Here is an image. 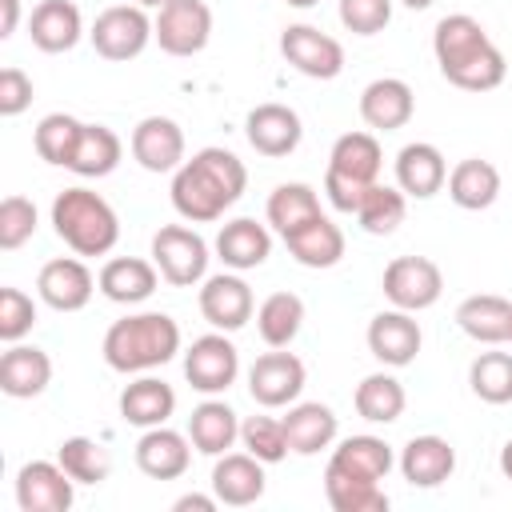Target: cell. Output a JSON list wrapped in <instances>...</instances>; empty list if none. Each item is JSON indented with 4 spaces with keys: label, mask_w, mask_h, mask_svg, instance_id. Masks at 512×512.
<instances>
[{
    "label": "cell",
    "mask_w": 512,
    "mask_h": 512,
    "mask_svg": "<svg viewBox=\"0 0 512 512\" xmlns=\"http://www.w3.org/2000/svg\"><path fill=\"white\" fill-rule=\"evenodd\" d=\"M160 280H164L160 268H156L152 260H140V256H112V260L100 268V276H96L100 292H104L112 304H144V300L156 292Z\"/></svg>",
    "instance_id": "27"
},
{
    "label": "cell",
    "mask_w": 512,
    "mask_h": 512,
    "mask_svg": "<svg viewBox=\"0 0 512 512\" xmlns=\"http://www.w3.org/2000/svg\"><path fill=\"white\" fill-rule=\"evenodd\" d=\"M284 244H288L292 260L304 264V268H332V264L344 260V232H340L324 212H320L316 220H308L304 228L288 232Z\"/></svg>",
    "instance_id": "30"
},
{
    "label": "cell",
    "mask_w": 512,
    "mask_h": 512,
    "mask_svg": "<svg viewBox=\"0 0 512 512\" xmlns=\"http://www.w3.org/2000/svg\"><path fill=\"white\" fill-rule=\"evenodd\" d=\"M364 192H368V184L348 180V176H336V172L324 168V196H328V204H332L336 212H352V216H356Z\"/></svg>",
    "instance_id": "49"
},
{
    "label": "cell",
    "mask_w": 512,
    "mask_h": 512,
    "mask_svg": "<svg viewBox=\"0 0 512 512\" xmlns=\"http://www.w3.org/2000/svg\"><path fill=\"white\" fill-rule=\"evenodd\" d=\"M36 324V304L20 288H0V340L20 344Z\"/></svg>",
    "instance_id": "46"
},
{
    "label": "cell",
    "mask_w": 512,
    "mask_h": 512,
    "mask_svg": "<svg viewBox=\"0 0 512 512\" xmlns=\"http://www.w3.org/2000/svg\"><path fill=\"white\" fill-rule=\"evenodd\" d=\"M352 404H356V412H360L368 424H392V420H400L408 396H404V384H400L392 372H372V376H364V380L356 384Z\"/></svg>",
    "instance_id": "38"
},
{
    "label": "cell",
    "mask_w": 512,
    "mask_h": 512,
    "mask_svg": "<svg viewBox=\"0 0 512 512\" xmlns=\"http://www.w3.org/2000/svg\"><path fill=\"white\" fill-rule=\"evenodd\" d=\"M188 464H192V440L168 424L144 428V436L136 440V468L152 480H176L188 472Z\"/></svg>",
    "instance_id": "19"
},
{
    "label": "cell",
    "mask_w": 512,
    "mask_h": 512,
    "mask_svg": "<svg viewBox=\"0 0 512 512\" xmlns=\"http://www.w3.org/2000/svg\"><path fill=\"white\" fill-rule=\"evenodd\" d=\"M132 156L144 172H176L184 164V128L172 116H144L132 128Z\"/></svg>",
    "instance_id": "17"
},
{
    "label": "cell",
    "mask_w": 512,
    "mask_h": 512,
    "mask_svg": "<svg viewBox=\"0 0 512 512\" xmlns=\"http://www.w3.org/2000/svg\"><path fill=\"white\" fill-rule=\"evenodd\" d=\"M104 364L112 372L136 376V372H152L160 364H168L180 352V324L168 312H136L116 320L104 332Z\"/></svg>",
    "instance_id": "2"
},
{
    "label": "cell",
    "mask_w": 512,
    "mask_h": 512,
    "mask_svg": "<svg viewBox=\"0 0 512 512\" xmlns=\"http://www.w3.org/2000/svg\"><path fill=\"white\" fill-rule=\"evenodd\" d=\"M500 196V172L492 160H480V156H468L460 160L452 172H448V200L464 212H484L492 208Z\"/></svg>",
    "instance_id": "28"
},
{
    "label": "cell",
    "mask_w": 512,
    "mask_h": 512,
    "mask_svg": "<svg viewBox=\"0 0 512 512\" xmlns=\"http://www.w3.org/2000/svg\"><path fill=\"white\" fill-rule=\"evenodd\" d=\"M256 312V300H252V288L244 276L236 272H216V276H204V288H200V316L216 328V332H236L252 320Z\"/></svg>",
    "instance_id": "12"
},
{
    "label": "cell",
    "mask_w": 512,
    "mask_h": 512,
    "mask_svg": "<svg viewBox=\"0 0 512 512\" xmlns=\"http://www.w3.org/2000/svg\"><path fill=\"white\" fill-rule=\"evenodd\" d=\"M176 412V392L172 384H164L160 376H140L120 392V416L136 428H156L168 424V416Z\"/></svg>",
    "instance_id": "31"
},
{
    "label": "cell",
    "mask_w": 512,
    "mask_h": 512,
    "mask_svg": "<svg viewBox=\"0 0 512 512\" xmlns=\"http://www.w3.org/2000/svg\"><path fill=\"white\" fill-rule=\"evenodd\" d=\"M132 4H140V8H164L168 0H132Z\"/></svg>",
    "instance_id": "54"
},
{
    "label": "cell",
    "mask_w": 512,
    "mask_h": 512,
    "mask_svg": "<svg viewBox=\"0 0 512 512\" xmlns=\"http://www.w3.org/2000/svg\"><path fill=\"white\" fill-rule=\"evenodd\" d=\"M96 288H100V284H96V276L88 272V264H84L80 256H56V260H48V264L40 268V276H36L40 300H44L48 308H56V312H80V308L92 300Z\"/></svg>",
    "instance_id": "13"
},
{
    "label": "cell",
    "mask_w": 512,
    "mask_h": 512,
    "mask_svg": "<svg viewBox=\"0 0 512 512\" xmlns=\"http://www.w3.org/2000/svg\"><path fill=\"white\" fill-rule=\"evenodd\" d=\"M392 464H396L392 448L380 436H368V432L340 440V448H332V456H328V468H340V472L364 476V480H384L392 472Z\"/></svg>",
    "instance_id": "34"
},
{
    "label": "cell",
    "mask_w": 512,
    "mask_h": 512,
    "mask_svg": "<svg viewBox=\"0 0 512 512\" xmlns=\"http://www.w3.org/2000/svg\"><path fill=\"white\" fill-rule=\"evenodd\" d=\"M448 184V164H444V152L428 140H416V144H404L396 152V188L404 196H416V200H428L436 196L440 188Z\"/></svg>",
    "instance_id": "21"
},
{
    "label": "cell",
    "mask_w": 512,
    "mask_h": 512,
    "mask_svg": "<svg viewBox=\"0 0 512 512\" xmlns=\"http://www.w3.org/2000/svg\"><path fill=\"white\" fill-rule=\"evenodd\" d=\"M88 40L104 60H132L156 36H152V20L140 4H112L92 20Z\"/></svg>",
    "instance_id": "6"
},
{
    "label": "cell",
    "mask_w": 512,
    "mask_h": 512,
    "mask_svg": "<svg viewBox=\"0 0 512 512\" xmlns=\"http://www.w3.org/2000/svg\"><path fill=\"white\" fill-rule=\"evenodd\" d=\"M244 132H248V144H252L260 156L280 160V156H288V152H296V148H300L304 124H300L296 108H288V104H276V100H272V104H256V108L248 112Z\"/></svg>",
    "instance_id": "16"
},
{
    "label": "cell",
    "mask_w": 512,
    "mask_h": 512,
    "mask_svg": "<svg viewBox=\"0 0 512 512\" xmlns=\"http://www.w3.org/2000/svg\"><path fill=\"white\" fill-rule=\"evenodd\" d=\"M324 496L336 512H384L388 508V492L380 488V480L348 476L340 468H324Z\"/></svg>",
    "instance_id": "39"
},
{
    "label": "cell",
    "mask_w": 512,
    "mask_h": 512,
    "mask_svg": "<svg viewBox=\"0 0 512 512\" xmlns=\"http://www.w3.org/2000/svg\"><path fill=\"white\" fill-rule=\"evenodd\" d=\"M216 256L224 260V268L232 272H248L260 268L272 256V232L264 224H256L252 216H236L216 232Z\"/></svg>",
    "instance_id": "26"
},
{
    "label": "cell",
    "mask_w": 512,
    "mask_h": 512,
    "mask_svg": "<svg viewBox=\"0 0 512 512\" xmlns=\"http://www.w3.org/2000/svg\"><path fill=\"white\" fill-rule=\"evenodd\" d=\"M336 412L320 400H304V404H288L284 416V432H288V448L296 456H316L320 448H328L336 440Z\"/></svg>",
    "instance_id": "29"
},
{
    "label": "cell",
    "mask_w": 512,
    "mask_h": 512,
    "mask_svg": "<svg viewBox=\"0 0 512 512\" xmlns=\"http://www.w3.org/2000/svg\"><path fill=\"white\" fill-rule=\"evenodd\" d=\"M420 344H424V332L412 320V312H404V308H388V312H376L368 320V352L384 368L412 364L416 352H420Z\"/></svg>",
    "instance_id": "15"
},
{
    "label": "cell",
    "mask_w": 512,
    "mask_h": 512,
    "mask_svg": "<svg viewBox=\"0 0 512 512\" xmlns=\"http://www.w3.org/2000/svg\"><path fill=\"white\" fill-rule=\"evenodd\" d=\"M152 264L176 288H192L208 276V244L188 224H164L152 236Z\"/></svg>",
    "instance_id": "4"
},
{
    "label": "cell",
    "mask_w": 512,
    "mask_h": 512,
    "mask_svg": "<svg viewBox=\"0 0 512 512\" xmlns=\"http://www.w3.org/2000/svg\"><path fill=\"white\" fill-rule=\"evenodd\" d=\"M384 296L392 308H404V312H424L440 300L444 292V272L436 260L428 256H396L388 268H384V280H380Z\"/></svg>",
    "instance_id": "7"
},
{
    "label": "cell",
    "mask_w": 512,
    "mask_h": 512,
    "mask_svg": "<svg viewBox=\"0 0 512 512\" xmlns=\"http://www.w3.org/2000/svg\"><path fill=\"white\" fill-rule=\"evenodd\" d=\"M280 52L284 60L308 76V80H336L344 72V48L336 36L312 28V24H288L280 32Z\"/></svg>",
    "instance_id": "10"
},
{
    "label": "cell",
    "mask_w": 512,
    "mask_h": 512,
    "mask_svg": "<svg viewBox=\"0 0 512 512\" xmlns=\"http://www.w3.org/2000/svg\"><path fill=\"white\" fill-rule=\"evenodd\" d=\"M80 132H84V124H80L76 116H68V112H48V116L36 124V132H32L36 156L48 160V164H56V168H68V164H72V152H76V144H80Z\"/></svg>",
    "instance_id": "41"
},
{
    "label": "cell",
    "mask_w": 512,
    "mask_h": 512,
    "mask_svg": "<svg viewBox=\"0 0 512 512\" xmlns=\"http://www.w3.org/2000/svg\"><path fill=\"white\" fill-rule=\"evenodd\" d=\"M52 228L76 256H108L120 240L116 208L92 188H64L52 200Z\"/></svg>",
    "instance_id": "3"
},
{
    "label": "cell",
    "mask_w": 512,
    "mask_h": 512,
    "mask_svg": "<svg viewBox=\"0 0 512 512\" xmlns=\"http://www.w3.org/2000/svg\"><path fill=\"white\" fill-rule=\"evenodd\" d=\"M404 212H408V196L392 184H368L360 208H356V220L368 236H392L400 224H404Z\"/></svg>",
    "instance_id": "40"
},
{
    "label": "cell",
    "mask_w": 512,
    "mask_h": 512,
    "mask_svg": "<svg viewBox=\"0 0 512 512\" xmlns=\"http://www.w3.org/2000/svg\"><path fill=\"white\" fill-rule=\"evenodd\" d=\"M56 460H60V468H64L76 484H100V480H108V472H112L108 452H104L96 440H88V436H68V440H60Z\"/></svg>",
    "instance_id": "42"
},
{
    "label": "cell",
    "mask_w": 512,
    "mask_h": 512,
    "mask_svg": "<svg viewBox=\"0 0 512 512\" xmlns=\"http://www.w3.org/2000/svg\"><path fill=\"white\" fill-rule=\"evenodd\" d=\"M380 168H384V152L372 132H344L328 152V172L360 180V184H376Z\"/></svg>",
    "instance_id": "33"
},
{
    "label": "cell",
    "mask_w": 512,
    "mask_h": 512,
    "mask_svg": "<svg viewBox=\"0 0 512 512\" xmlns=\"http://www.w3.org/2000/svg\"><path fill=\"white\" fill-rule=\"evenodd\" d=\"M72 500H76V480L60 468V460H28L16 472L20 512H68Z\"/></svg>",
    "instance_id": "11"
},
{
    "label": "cell",
    "mask_w": 512,
    "mask_h": 512,
    "mask_svg": "<svg viewBox=\"0 0 512 512\" xmlns=\"http://www.w3.org/2000/svg\"><path fill=\"white\" fill-rule=\"evenodd\" d=\"M456 324L476 344H508L512 340V300H504L496 292H476V296L460 300Z\"/></svg>",
    "instance_id": "25"
},
{
    "label": "cell",
    "mask_w": 512,
    "mask_h": 512,
    "mask_svg": "<svg viewBox=\"0 0 512 512\" xmlns=\"http://www.w3.org/2000/svg\"><path fill=\"white\" fill-rule=\"evenodd\" d=\"M216 504H220V500H216V492H212V496H200V492H188V496H180V500H176L172 508H176V512H192V508H196V512H212Z\"/></svg>",
    "instance_id": "50"
},
{
    "label": "cell",
    "mask_w": 512,
    "mask_h": 512,
    "mask_svg": "<svg viewBox=\"0 0 512 512\" xmlns=\"http://www.w3.org/2000/svg\"><path fill=\"white\" fill-rule=\"evenodd\" d=\"M264 216H268V224H272L280 236H288V232H296V228H304L308 220L320 216V196H316L312 184H300V180L276 184L272 196H268Z\"/></svg>",
    "instance_id": "37"
},
{
    "label": "cell",
    "mask_w": 512,
    "mask_h": 512,
    "mask_svg": "<svg viewBox=\"0 0 512 512\" xmlns=\"http://www.w3.org/2000/svg\"><path fill=\"white\" fill-rule=\"evenodd\" d=\"M248 188V168L228 148H200L172 172V208L192 224L220 220Z\"/></svg>",
    "instance_id": "1"
},
{
    "label": "cell",
    "mask_w": 512,
    "mask_h": 512,
    "mask_svg": "<svg viewBox=\"0 0 512 512\" xmlns=\"http://www.w3.org/2000/svg\"><path fill=\"white\" fill-rule=\"evenodd\" d=\"M152 36L168 56H196L212 40V8L204 0H168L156 8Z\"/></svg>",
    "instance_id": "5"
},
{
    "label": "cell",
    "mask_w": 512,
    "mask_h": 512,
    "mask_svg": "<svg viewBox=\"0 0 512 512\" xmlns=\"http://www.w3.org/2000/svg\"><path fill=\"white\" fill-rule=\"evenodd\" d=\"M28 36L40 52H72L84 36V16L72 0H40L28 16Z\"/></svg>",
    "instance_id": "22"
},
{
    "label": "cell",
    "mask_w": 512,
    "mask_h": 512,
    "mask_svg": "<svg viewBox=\"0 0 512 512\" xmlns=\"http://www.w3.org/2000/svg\"><path fill=\"white\" fill-rule=\"evenodd\" d=\"M392 20V0H340V24L352 36H376Z\"/></svg>",
    "instance_id": "47"
},
{
    "label": "cell",
    "mask_w": 512,
    "mask_h": 512,
    "mask_svg": "<svg viewBox=\"0 0 512 512\" xmlns=\"http://www.w3.org/2000/svg\"><path fill=\"white\" fill-rule=\"evenodd\" d=\"M456 472V448L444 436H412L400 452V476L412 488H440Z\"/></svg>",
    "instance_id": "24"
},
{
    "label": "cell",
    "mask_w": 512,
    "mask_h": 512,
    "mask_svg": "<svg viewBox=\"0 0 512 512\" xmlns=\"http://www.w3.org/2000/svg\"><path fill=\"white\" fill-rule=\"evenodd\" d=\"M500 472H504V476L512 480V440H508V444L500 448Z\"/></svg>",
    "instance_id": "52"
},
{
    "label": "cell",
    "mask_w": 512,
    "mask_h": 512,
    "mask_svg": "<svg viewBox=\"0 0 512 512\" xmlns=\"http://www.w3.org/2000/svg\"><path fill=\"white\" fill-rule=\"evenodd\" d=\"M236 372H240V352L224 332L196 336L192 348L184 352V380L204 396L228 392L236 384Z\"/></svg>",
    "instance_id": "8"
},
{
    "label": "cell",
    "mask_w": 512,
    "mask_h": 512,
    "mask_svg": "<svg viewBox=\"0 0 512 512\" xmlns=\"http://www.w3.org/2000/svg\"><path fill=\"white\" fill-rule=\"evenodd\" d=\"M304 360L296 352H284V348H272L264 356L252 360L248 368V392L260 408H284V404H296L300 392H304Z\"/></svg>",
    "instance_id": "9"
},
{
    "label": "cell",
    "mask_w": 512,
    "mask_h": 512,
    "mask_svg": "<svg viewBox=\"0 0 512 512\" xmlns=\"http://www.w3.org/2000/svg\"><path fill=\"white\" fill-rule=\"evenodd\" d=\"M284 4H292V8H312V4H320V0H284Z\"/></svg>",
    "instance_id": "55"
},
{
    "label": "cell",
    "mask_w": 512,
    "mask_h": 512,
    "mask_svg": "<svg viewBox=\"0 0 512 512\" xmlns=\"http://www.w3.org/2000/svg\"><path fill=\"white\" fill-rule=\"evenodd\" d=\"M20 24V0H0V40H8Z\"/></svg>",
    "instance_id": "51"
},
{
    "label": "cell",
    "mask_w": 512,
    "mask_h": 512,
    "mask_svg": "<svg viewBox=\"0 0 512 512\" xmlns=\"http://www.w3.org/2000/svg\"><path fill=\"white\" fill-rule=\"evenodd\" d=\"M400 4H404V8H412V12H424V8H432L436 0H400Z\"/></svg>",
    "instance_id": "53"
},
{
    "label": "cell",
    "mask_w": 512,
    "mask_h": 512,
    "mask_svg": "<svg viewBox=\"0 0 512 512\" xmlns=\"http://www.w3.org/2000/svg\"><path fill=\"white\" fill-rule=\"evenodd\" d=\"M32 104V76L16 64L0 68V116H20Z\"/></svg>",
    "instance_id": "48"
},
{
    "label": "cell",
    "mask_w": 512,
    "mask_h": 512,
    "mask_svg": "<svg viewBox=\"0 0 512 512\" xmlns=\"http://www.w3.org/2000/svg\"><path fill=\"white\" fill-rule=\"evenodd\" d=\"M52 384V360L36 344H8L0 356V392L12 400H32Z\"/></svg>",
    "instance_id": "23"
},
{
    "label": "cell",
    "mask_w": 512,
    "mask_h": 512,
    "mask_svg": "<svg viewBox=\"0 0 512 512\" xmlns=\"http://www.w3.org/2000/svg\"><path fill=\"white\" fill-rule=\"evenodd\" d=\"M240 444L244 452H252L256 460L264 464H280L292 448H288V432H284V420L276 416H248L240 424Z\"/></svg>",
    "instance_id": "44"
},
{
    "label": "cell",
    "mask_w": 512,
    "mask_h": 512,
    "mask_svg": "<svg viewBox=\"0 0 512 512\" xmlns=\"http://www.w3.org/2000/svg\"><path fill=\"white\" fill-rule=\"evenodd\" d=\"M304 328V300L296 292H272L256 308V332L268 348H288Z\"/></svg>",
    "instance_id": "36"
},
{
    "label": "cell",
    "mask_w": 512,
    "mask_h": 512,
    "mask_svg": "<svg viewBox=\"0 0 512 512\" xmlns=\"http://www.w3.org/2000/svg\"><path fill=\"white\" fill-rule=\"evenodd\" d=\"M264 460H256L252 452H224L216 456L212 468V492L220 504L228 508H248L264 496Z\"/></svg>",
    "instance_id": "20"
},
{
    "label": "cell",
    "mask_w": 512,
    "mask_h": 512,
    "mask_svg": "<svg viewBox=\"0 0 512 512\" xmlns=\"http://www.w3.org/2000/svg\"><path fill=\"white\" fill-rule=\"evenodd\" d=\"M36 204L28 196H4L0 200V248L16 252L36 236Z\"/></svg>",
    "instance_id": "45"
},
{
    "label": "cell",
    "mask_w": 512,
    "mask_h": 512,
    "mask_svg": "<svg viewBox=\"0 0 512 512\" xmlns=\"http://www.w3.org/2000/svg\"><path fill=\"white\" fill-rule=\"evenodd\" d=\"M412 112H416V96L400 76H380L360 92V120L372 132H396L412 120Z\"/></svg>",
    "instance_id": "18"
},
{
    "label": "cell",
    "mask_w": 512,
    "mask_h": 512,
    "mask_svg": "<svg viewBox=\"0 0 512 512\" xmlns=\"http://www.w3.org/2000/svg\"><path fill=\"white\" fill-rule=\"evenodd\" d=\"M488 48H492V40H488L484 24H480L476 16H468V12L444 16V20L436 24V32H432V52H436V64H440L444 80H448L452 72H460L464 64H472L476 56H484Z\"/></svg>",
    "instance_id": "14"
},
{
    "label": "cell",
    "mask_w": 512,
    "mask_h": 512,
    "mask_svg": "<svg viewBox=\"0 0 512 512\" xmlns=\"http://www.w3.org/2000/svg\"><path fill=\"white\" fill-rule=\"evenodd\" d=\"M120 156H124V144H120V136H116L108 124H84L68 172H76V176H84V180H100V176L116 172Z\"/></svg>",
    "instance_id": "35"
},
{
    "label": "cell",
    "mask_w": 512,
    "mask_h": 512,
    "mask_svg": "<svg viewBox=\"0 0 512 512\" xmlns=\"http://www.w3.org/2000/svg\"><path fill=\"white\" fill-rule=\"evenodd\" d=\"M188 440L204 456H224L240 440V420L224 400H204L188 416Z\"/></svg>",
    "instance_id": "32"
},
{
    "label": "cell",
    "mask_w": 512,
    "mask_h": 512,
    "mask_svg": "<svg viewBox=\"0 0 512 512\" xmlns=\"http://www.w3.org/2000/svg\"><path fill=\"white\" fill-rule=\"evenodd\" d=\"M468 384L484 404H512V352H480L468 368Z\"/></svg>",
    "instance_id": "43"
}]
</instances>
